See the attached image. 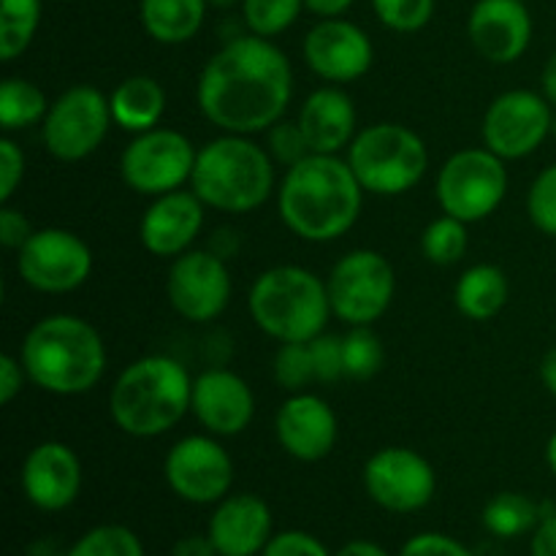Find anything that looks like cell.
<instances>
[{
  "mask_svg": "<svg viewBox=\"0 0 556 556\" xmlns=\"http://www.w3.org/2000/svg\"><path fill=\"white\" fill-rule=\"evenodd\" d=\"M293 96L291 60L264 36H239L210 58L195 101L223 134L250 136L282 119Z\"/></svg>",
  "mask_w": 556,
  "mask_h": 556,
  "instance_id": "cell-1",
  "label": "cell"
},
{
  "mask_svg": "<svg viewBox=\"0 0 556 556\" xmlns=\"http://www.w3.org/2000/svg\"><path fill=\"white\" fill-rule=\"evenodd\" d=\"M362 204L364 188L351 163L318 152H309L288 168L277 190L282 223L304 242L340 239L358 220Z\"/></svg>",
  "mask_w": 556,
  "mask_h": 556,
  "instance_id": "cell-2",
  "label": "cell"
},
{
  "mask_svg": "<svg viewBox=\"0 0 556 556\" xmlns=\"http://www.w3.org/2000/svg\"><path fill=\"white\" fill-rule=\"evenodd\" d=\"M20 362L27 380L58 396L96 389L106 369L101 334L76 315H47L27 331Z\"/></svg>",
  "mask_w": 556,
  "mask_h": 556,
  "instance_id": "cell-3",
  "label": "cell"
},
{
  "mask_svg": "<svg viewBox=\"0 0 556 556\" xmlns=\"http://www.w3.org/2000/svg\"><path fill=\"white\" fill-rule=\"evenodd\" d=\"M193 378L172 356H144L117 375L109 394L114 424L130 438H157L190 410Z\"/></svg>",
  "mask_w": 556,
  "mask_h": 556,
  "instance_id": "cell-4",
  "label": "cell"
},
{
  "mask_svg": "<svg viewBox=\"0 0 556 556\" xmlns=\"http://www.w3.org/2000/svg\"><path fill=\"white\" fill-rule=\"evenodd\" d=\"M275 157L239 134H223L195 155L190 190L217 212L244 215L275 190Z\"/></svg>",
  "mask_w": 556,
  "mask_h": 556,
  "instance_id": "cell-5",
  "label": "cell"
},
{
  "mask_svg": "<svg viewBox=\"0 0 556 556\" xmlns=\"http://www.w3.org/2000/svg\"><path fill=\"white\" fill-rule=\"evenodd\" d=\"M248 307L255 326L277 342L315 340L331 315L326 282L291 264L266 269L250 288Z\"/></svg>",
  "mask_w": 556,
  "mask_h": 556,
  "instance_id": "cell-6",
  "label": "cell"
},
{
  "mask_svg": "<svg viewBox=\"0 0 556 556\" xmlns=\"http://www.w3.org/2000/svg\"><path fill=\"white\" fill-rule=\"evenodd\" d=\"M348 163L364 193L402 195L416 188L429 168L427 144L407 125L375 123L356 134Z\"/></svg>",
  "mask_w": 556,
  "mask_h": 556,
  "instance_id": "cell-7",
  "label": "cell"
},
{
  "mask_svg": "<svg viewBox=\"0 0 556 556\" xmlns=\"http://www.w3.org/2000/svg\"><path fill=\"white\" fill-rule=\"evenodd\" d=\"M438 201L445 215L476 223L497 212L508 193V172L492 150H459L438 174Z\"/></svg>",
  "mask_w": 556,
  "mask_h": 556,
  "instance_id": "cell-8",
  "label": "cell"
},
{
  "mask_svg": "<svg viewBox=\"0 0 556 556\" xmlns=\"http://www.w3.org/2000/svg\"><path fill=\"white\" fill-rule=\"evenodd\" d=\"M326 291L337 318L348 326H372L394 302V266L375 250H353L331 266Z\"/></svg>",
  "mask_w": 556,
  "mask_h": 556,
  "instance_id": "cell-9",
  "label": "cell"
},
{
  "mask_svg": "<svg viewBox=\"0 0 556 556\" xmlns=\"http://www.w3.org/2000/svg\"><path fill=\"white\" fill-rule=\"evenodd\" d=\"M112 123L109 98L98 87H71L49 106L43 117V147L49 155L63 163L85 161L103 144Z\"/></svg>",
  "mask_w": 556,
  "mask_h": 556,
  "instance_id": "cell-10",
  "label": "cell"
},
{
  "mask_svg": "<svg viewBox=\"0 0 556 556\" xmlns=\"http://www.w3.org/2000/svg\"><path fill=\"white\" fill-rule=\"evenodd\" d=\"M195 155L199 152L185 134L172 128H152L136 134V139L125 147L119 155V174L130 190L157 199L190 182Z\"/></svg>",
  "mask_w": 556,
  "mask_h": 556,
  "instance_id": "cell-11",
  "label": "cell"
},
{
  "mask_svg": "<svg viewBox=\"0 0 556 556\" xmlns=\"http://www.w3.org/2000/svg\"><path fill=\"white\" fill-rule=\"evenodd\" d=\"M16 271L33 291L68 293L90 277L92 250L74 231L41 228L16 250Z\"/></svg>",
  "mask_w": 556,
  "mask_h": 556,
  "instance_id": "cell-12",
  "label": "cell"
},
{
  "mask_svg": "<svg viewBox=\"0 0 556 556\" xmlns=\"http://www.w3.org/2000/svg\"><path fill=\"white\" fill-rule=\"evenodd\" d=\"M552 123L554 109L543 92L508 90L489 103L483 144L503 161H519L552 136Z\"/></svg>",
  "mask_w": 556,
  "mask_h": 556,
  "instance_id": "cell-13",
  "label": "cell"
},
{
  "mask_svg": "<svg viewBox=\"0 0 556 556\" xmlns=\"http://www.w3.org/2000/svg\"><path fill=\"white\" fill-rule=\"evenodd\" d=\"M168 489L185 503H220L233 483V462L215 434H190L174 443L163 462Z\"/></svg>",
  "mask_w": 556,
  "mask_h": 556,
  "instance_id": "cell-14",
  "label": "cell"
},
{
  "mask_svg": "<svg viewBox=\"0 0 556 556\" xmlns=\"http://www.w3.org/2000/svg\"><path fill=\"white\" fill-rule=\"evenodd\" d=\"M364 489L380 508L391 514H413L432 503L438 476L418 451L391 445L367 459Z\"/></svg>",
  "mask_w": 556,
  "mask_h": 556,
  "instance_id": "cell-15",
  "label": "cell"
},
{
  "mask_svg": "<svg viewBox=\"0 0 556 556\" xmlns=\"http://www.w3.org/2000/svg\"><path fill=\"white\" fill-rule=\"evenodd\" d=\"M166 293L174 313L190 324L215 320L231 299V275L223 264V255L193 248L177 255L168 269Z\"/></svg>",
  "mask_w": 556,
  "mask_h": 556,
  "instance_id": "cell-16",
  "label": "cell"
},
{
  "mask_svg": "<svg viewBox=\"0 0 556 556\" xmlns=\"http://www.w3.org/2000/svg\"><path fill=\"white\" fill-rule=\"evenodd\" d=\"M372 58L375 49L367 33L340 16L318 22L304 38V60L309 68L320 79L337 85L362 79L372 65Z\"/></svg>",
  "mask_w": 556,
  "mask_h": 556,
  "instance_id": "cell-17",
  "label": "cell"
},
{
  "mask_svg": "<svg viewBox=\"0 0 556 556\" xmlns=\"http://www.w3.org/2000/svg\"><path fill=\"white\" fill-rule=\"evenodd\" d=\"M467 36L483 60L510 65L532 41V16L525 0H478L467 20Z\"/></svg>",
  "mask_w": 556,
  "mask_h": 556,
  "instance_id": "cell-18",
  "label": "cell"
},
{
  "mask_svg": "<svg viewBox=\"0 0 556 556\" xmlns=\"http://www.w3.org/2000/svg\"><path fill=\"white\" fill-rule=\"evenodd\" d=\"M190 413L215 438H233L253 421L255 396L248 380L231 369H206L193 380Z\"/></svg>",
  "mask_w": 556,
  "mask_h": 556,
  "instance_id": "cell-19",
  "label": "cell"
},
{
  "mask_svg": "<svg viewBox=\"0 0 556 556\" xmlns=\"http://www.w3.org/2000/svg\"><path fill=\"white\" fill-rule=\"evenodd\" d=\"M337 416L318 394L299 391L282 402L275 418V434L282 451L299 462H320L337 443Z\"/></svg>",
  "mask_w": 556,
  "mask_h": 556,
  "instance_id": "cell-20",
  "label": "cell"
},
{
  "mask_svg": "<svg viewBox=\"0 0 556 556\" xmlns=\"http://www.w3.org/2000/svg\"><path fill=\"white\" fill-rule=\"evenodd\" d=\"M204 226V201L193 190H172L152 201L141 217L139 237L147 253L157 258H177Z\"/></svg>",
  "mask_w": 556,
  "mask_h": 556,
  "instance_id": "cell-21",
  "label": "cell"
},
{
  "mask_svg": "<svg viewBox=\"0 0 556 556\" xmlns=\"http://www.w3.org/2000/svg\"><path fill=\"white\" fill-rule=\"evenodd\" d=\"M22 489L41 510H63L79 497L81 462L65 443L49 440L36 445L22 465Z\"/></svg>",
  "mask_w": 556,
  "mask_h": 556,
  "instance_id": "cell-22",
  "label": "cell"
},
{
  "mask_svg": "<svg viewBox=\"0 0 556 556\" xmlns=\"http://www.w3.org/2000/svg\"><path fill=\"white\" fill-rule=\"evenodd\" d=\"M220 556L264 554L271 541V510L255 494H233L217 503L206 530Z\"/></svg>",
  "mask_w": 556,
  "mask_h": 556,
  "instance_id": "cell-23",
  "label": "cell"
},
{
  "mask_svg": "<svg viewBox=\"0 0 556 556\" xmlns=\"http://www.w3.org/2000/svg\"><path fill=\"white\" fill-rule=\"evenodd\" d=\"M296 123L307 139L309 152L318 155H337L356 139V106L351 96L337 87L315 90L304 101Z\"/></svg>",
  "mask_w": 556,
  "mask_h": 556,
  "instance_id": "cell-24",
  "label": "cell"
},
{
  "mask_svg": "<svg viewBox=\"0 0 556 556\" xmlns=\"http://www.w3.org/2000/svg\"><path fill=\"white\" fill-rule=\"evenodd\" d=\"M109 106H112L114 125L128 134H144L161 123L163 112H166V92L157 79L136 74L114 87Z\"/></svg>",
  "mask_w": 556,
  "mask_h": 556,
  "instance_id": "cell-25",
  "label": "cell"
},
{
  "mask_svg": "<svg viewBox=\"0 0 556 556\" xmlns=\"http://www.w3.org/2000/svg\"><path fill=\"white\" fill-rule=\"evenodd\" d=\"M210 3L206 0H141V25L157 43H185L201 30Z\"/></svg>",
  "mask_w": 556,
  "mask_h": 556,
  "instance_id": "cell-26",
  "label": "cell"
},
{
  "mask_svg": "<svg viewBox=\"0 0 556 556\" xmlns=\"http://www.w3.org/2000/svg\"><path fill=\"white\" fill-rule=\"evenodd\" d=\"M508 277L500 266L478 264L470 266L465 275L456 280L454 302L465 318L470 320H492L508 302Z\"/></svg>",
  "mask_w": 556,
  "mask_h": 556,
  "instance_id": "cell-27",
  "label": "cell"
},
{
  "mask_svg": "<svg viewBox=\"0 0 556 556\" xmlns=\"http://www.w3.org/2000/svg\"><path fill=\"white\" fill-rule=\"evenodd\" d=\"M49 106L43 90L33 81L22 79V76H9L0 85V128L3 134H14V130H25L30 125L43 123Z\"/></svg>",
  "mask_w": 556,
  "mask_h": 556,
  "instance_id": "cell-28",
  "label": "cell"
},
{
  "mask_svg": "<svg viewBox=\"0 0 556 556\" xmlns=\"http://www.w3.org/2000/svg\"><path fill=\"white\" fill-rule=\"evenodd\" d=\"M541 505L532 503L527 494L503 492L492 497L483 508V525L497 538H519L541 525Z\"/></svg>",
  "mask_w": 556,
  "mask_h": 556,
  "instance_id": "cell-29",
  "label": "cell"
},
{
  "mask_svg": "<svg viewBox=\"0 0 556 556\" xmlns=\"http://www.w3.org/2000/svg\"><path fill=\"white\" fill-rule=\"evenodd\" d=\"M41 25V0H0V58H20Z\"/></svg>",
  "mask_w": 556,
  "mask_h": 556,
  "instance_id": "cell-30",
  "label": "cell"
},
{
  "mask_svg": "<svg viewBox=\"0 0 556 556\" xmlns=\"http://www.w3.org/2000/svg\"><path fill=\"white\" fill-rule=\"evenodd\" d=\"M467 244H470V237H467V223L456 220V217L443 215L438 220L429 223L421 233V250L424 258L429 264L438 266H451L456 261L465 258Z\"/></svg>",
  "mask_w": 556,
  "mask_h": 556,
  "instance_id": "cell-31",
  "label": "cell"
},
{
  "mask_svg": "<svg viewBox=\"0 0 556 556\" xmlns=\"http://www.w3.org/2000/svg\"><path fill=\"white\" fill-rule=\"evenodd\" d=\"M342 356H345V378L369 380L380 372L386 351L380 337L369 326H351L342 337Z\"/></svg>",
  "mask_w": 556,
  "mask_h": 556,
  "instance_id": "cell-32",
  "label": "cell"
},
{
  "mask_svg": "<svg viewBox=\"0 0 556 556\" xmlns=\"http://www.w3.org/2000/svg\"><path fill=\"white\" fill-rule=\"evenodd\" d=\"M65 556H144V546L123 525H101L85 532Z\"/></svg>",
  "mask_w": 556,
  "mask_h": 556,
  "instance_id": "cell-33",
  "label": "cell"
},
{
  "mask_svg": "<svg viewBox=\"0 0 556 556\" xmlns=\"http://www.w3.org/2000/svg\"><path fill=\"white\" fill-rule=\"evenodd\" d=\"M304 0H242V14L250 33L275 38L299 20Z\"/></svg>",
  "mask_w": 556,
  "mask_h": 556,
  "instance_id": "cell-34",
  "label": "cell"
},
{
  "mask_svg": "<svg viewBox=\"0 0 556 556\" xmlns=\"http://www.w3.org/2000/svg\"><path fill=\"white\" fill-rule=\"evenodd\" d=\"M275 380L280 389L299 394L307 389L315 380L313 353H309V342H280L275 353Z\"/></svg>",
  "mask_w": 556,
  "mask_h": 556,
  "instance_id": "cell-35",
  "label": "cell"
},
{
  "mask_svg": "<svg viewBox=\"0 0 556 556\" xmlns=\"http://www.w3.org/2000/svg\"><path fill=\"white\" fill-rule=\"evenodd\" d=\"M372 9L389 30L416 33L434 16V0H372Z\"/></svg>",
  "mask_w": 556,
  "mask_h": 556,
  "instance_id": "cell-36",
  "label": "cell"
},
{
  "mask_svg": "<svg viewBox=\"0 0 556 556\" xmlns=\"http://www.w3.org/2000/svg\"><path fill=\"white\" fill-rule=\"evenodd\" d=\"M527 212L532 226L556 239V163L543 168L527 193Z\"/></svg>",
  "mask_w": 556,
  "mask_h": 556,
  "instance_id": "cell-37",
  "label": "cell"
},
{
  "mask_svg": "<svg viewBox=\"0 0 556 556\" xmlns=\"http://www.w3.org/2000/svg\"><path fill=\"white\" fill-rule=\"evenodd\" d=\"M309 353H313L315 380L318 383H334L345 378V356H342V337L318 334L309 340Z\"/></svg>",
  "mask_w": 556,
  "mask_h": 556,
  "instance_id": "cell-38",
  "label": "cell"
},
{
  "mask_svg": "<svg viewBox=\"0 0 556 556\" xmlns=\"http://www.w3.org/2000/svg\"><path fill=\"white\" fill-rule=\"evenodd\" d=\"M269 155L282 166H296L302 157L309 155L307 139H304L299 123H277L269 128Z\"/></svg>",
  "mask_w": 556,
  "mask_h": 556,
  "instance_id": "cell-39",
  "label": "cell"
},
{
  "mask_svg": "<svg viewBox=\"0 0 556 556\" xmlns=\"http://www.w3.org/2000/svg\"><path fill=\"white\" fill-rule=\"evenodd\" d=\"M25 177V152L9 134L0 139V204H9L11 195Z\"/></svg>",
  "mask_w": 556,
  "mask_h": 556,
  "instance_id": "cell-40",
  "label": "cell"
},
{
  "mask_svg": "<svg viewBox=\"0 0 556 556\" xmlns=\"http://www.w3.org/2000/svg\"><path fill=\"white\" fill-rule=\"evenodd\" d=\"M264 556H331V554L326 552V546L318 541V538L307 535V532L288 530V532H280V535H275L269 543H266Z\"/></svg>",
  "mask_w": 556,
  "mask_h": 556,
  "instance_id": "cell-41",
  "label": "cell"
},
{
  "mask_svg": "<svg viewBox=\"0 0 556 556\" xmlns=\"http://www.w3.org/2000/svg\"><path fill=\"white\" fill-rule=\"evenodd\" d=\"M400 556H472L470 548L440 532H421L402 546Z\"/></svg>",
  "mask_w": 556,
  "mask_h": 556,
  "instance_id": "cell-42",
  "label": "cell"
},
{
  "mask_svg": "<svg viewBox=\"0 0 556 556\" xmlns=\"http://www.w3.org/2000/svg\"><path fill=\"white\" fill-rule=\"evenodd\" d=\"M33 237V226L20 210L3 206L0 210V242L9 250H20Z\"/></svg>",
  "mask_w": 556,
  "mask_h": 556,
  "instance_id": "cell-43",
  "label": "cell"
},
{
  "mask_svg": "<svg viewBox=\"0 0 556 556\" xmlns=\"http://www.w3.org/2000/svg\"><path fill=\"white\" fill-rule=\"evenodd\" d=\"M25 367H22L20 358L3 353L0 356V405H11V402L20 396L22 386H25Z\"/></svg>",
  "mask_w": 556,
  "mask_h": 556,
  "instance_id": "cell-44",
  "label": "cell"
},
{
  "mask_svg": "<svg viewBox=\"0 0 556 556\" xmlns=\"http://www.w3.org/2000/svg\"><path fill=\"white\" fill-rule=\"evenodd\" d=\"M530 556H556V514L546 516L532 532Z\"/></svg>",
  "mask_w": 556,
  "mask_h": 556,
  "instance_id": "cell-45",
  "label": "cell"
},
{
  "mask_svg": "<svg viewBox=\"0 0 556 556\" xmlns=\"http://www.w3.org/2000/svg\"><path fill=\"white\" fill-rule=\"evenodd\" d=\"M172 556H220L217 554L215 543L210 541V535H188L182 541H177Z\"/></svg>",
  "mask_w": 556,
  "mask_h": 556,
  "instance_id": "cell-46",
  "label": "cell"
},
{
  "mask_svg": "<svg viewBox=\"0 0 556 556\" xmlns=\"http://www.w3.org/2000/svg\"><path fill=\"white\" fill-rule=\"evenodd\" d=\"M353 3H356V0H304V9L324 16V20H334V16L345 14Z\"/></svg>",
  "mask_w": 556,
  "mask_h": 556,
  "instance_id": "cell-47",
  "label": "cell"
},
{
  "mask_svg": "<svg viewBox=\"0 0 556 556\" xmlns=\"http://www.w3.org/2000/svg\"><path fill=\"white\" fill-rule=\"evenodd\" d=\"M337 556H391V554L372 541H351L337 552Z\"/></svg>",
  "mask_w": 556,
  "mask_h": 556,
  "instance_id": "cell-48",
  "label": "cell"
},
{
  "mask_svg": "<svg viewBox=\"0 0 556 556\" xmlns=\"http://www.w3.org/2000/svg\"><path fill=\"white\" fill-rule=\"evenodd\" d=\"M541 87H543V96L548 98V103L556 106V52L548 58L546 68L541 74Z\"/></svg>",
  "mask_w": 556,
  "mask_h": 556,
  "instance_id": "cell-49",
  "label": "cell"
},
{
  "mask_svg": "<svg viewBox=\"0 0 556 556\" xmlns=\"http://www.w3.org/2000/svg\"><path fill=\"white\" fill-rule=\"evenodd\" d=\"M541 380L543 386H546L548 394L556 396V348H552V351L543 356L541 362Z\"/></svg>",
  "mask_w": 556,
  "mask_h": 556,
  "instance_id": "cell-50",
  "label": "cell"
},
{
  "mask_svg": "<svg viewBox=\"0 0 556 556\" xmlns=\"http://www.w3.org/2000/svg\"><path fill=\"white\" fill-rule=\"evenodd\" d=\"M546 462H548V470L556 476V432L548 438V443H546Z\"/></svg>",
  "mask_w": 556,
  "mask_h": 556,
  "instance_id": "cell-51",
  "label": "cell"
},
{
  "mask_svg": "<svg viewBox=\"0 0 556 556\" xmlns=\"http://www.w3.org/2000/svg\"><path fill=\"white\" fill-rule=\"evenodd\" d=\"M210 5H215V9H231V5H237L239 0H206Z\"/></svg>",
  "mask_w": 556,
  "mask_h": 556,
  "instance_id": "cell-52",
  "label": "cell"
},
{
  "mask_svg": "<svg viewBox=\"0 0 556 556\" xmlns=\"http://www.w3.org/2000/svg\"><path fill=\"white\" fill-rule=\"evenodd\" d=\"M552 134L556 136V112H554V123H552Z\"/></svg>",
  "mask_w": 556,
  "mask_h": 556,
  "instance_id": "cell-53",
  "label": "cell"
},
{
  "mask_svg": "<svg viewBox=\"0 0 556 556\" xmlns=\"http://www.w3.org/2000/svg\"><path fill=\"white\" fill-rule=\"evenodd\" d=\"M525 3H527V0H525Z\"/></svg>",
  "mask_w": 556,
  "mask_h": 556,
  "instance_id": "cell-54",
  "label": "cell"
}]
</instances>
